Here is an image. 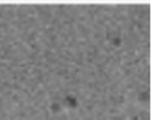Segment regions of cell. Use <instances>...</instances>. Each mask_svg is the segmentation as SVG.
<instances>
[{
	"label": "cell",
	"instance_id": "1",
	"mask_svg": "<svg viewBox=\"0 0 152 120\" xmlns=\"http://www.w3.org/2000/svg\"><path fill=\"white\" fill-rule=\"evenodd\" d=\"M65 103L70 105V108H74V107H75V98H74V97H67V98H65Z\"/></svg>",
	"mask_w": 152,
	"mask_h": 120
}]
</instances>
